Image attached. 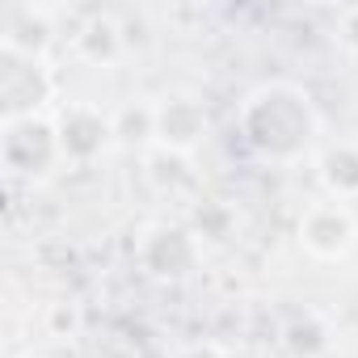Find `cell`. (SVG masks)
I'll return each mask as SVG.
<instances>
[{"label": "cell", "mask_w": 358, "mask_h": 358, "mask_svg": "<svg viewBox=\"0 0 358 358\" xmlns=\"http://www.w3.org/2000/svg\"><path fill=\"white\" fill-rule=\"evenodd\" d=\"M241 135L257 156L291 160L316 135L312 97L295 85H262L241 106Z\"/></svg>", "instance_id": "obj_1"}, {"label": "cell", "mask_w": 358, "mask_h": 358, "mask_svg": "<svg viewBox=\"0 0 358 358\" xmlns=\"http://www.w3.org/2000/svg\"><path fill=\"white\" fill-rule=\"evenodd\" d=\"M0 101H5V122L38 118V110L51 101V76L43 59L17 51L0 55Z\"/></svg>", "instance_id": "obj_2"}, {"label": "cell", "mask_w": 358, "mask_h": 358, "mask_svg": "<svg viewBox=\"0 0 358 358\" xmlns=\"http://www.w3.org/2000/svg\"><path fill=\"white\" fill-rule=\"evenodd\" d=\"M26 135H30V122H26V118L5 122V139H0V152H5V169L17 173V177H38V173H47V169L64 156V148H59V131H55L51 122L38 118L34 139H26Z\"/></svg>", "instance_id": "obj_3"}, {"label": "cell", "mask_w": 358, "mask_h": 358, "mask_svg": "<svg viewBox=\"0 0 358 358\" xmlns=\"http://www.w3.org/2000/svg\"><path fill=\"white\" fill-rule=\"evenodd\" d=\"M299 241L312 257L337 262L354 249V220L341 203H316L303 220H299Z\"/></svg>", "instance_id": "obj_4"}, {"label": "cell", "mask_w": 358, "mask_h": 358, "mask_svg": "<svg viewBox=\"0 0 358 358\" xmlns=\"http://www.w3.org/2000/svg\"><path fill=\"white\" fill-rule=\"evenodd\" d=\"M152 131L160 135V143L186 152V148H194V143L207 135V114H203L199 101H186V97H182V101H169V106L156 110Z\"/></svg>", "instance_id": "obj_5"}, {"label": "cell", "mask_w": 358, "mask_h": 358, "mask_svg": "<svg viewBox=\"0 0 358 358\" xmlns=\"http://www.w3.org/2000/svg\"><path fill=\"white\" fill-rule=\"evenodd\" d=\"M55 131H59V148H64V156H93V152L106 143V135H110L106 118L93 114V110H68V114L59 118Z\"/></svg>", "instance_id": "obj_6"}, {"label": "cell", "mask_w": 358, "mask_h": 358, "mask_svg": "<svg viewBox=\"0 0 358 358\" xmlns=\"http://www.w3.org/2000/svg\"><path fill=\"white\" fill-rule=\"evenodd\" d=\"M324 186H329L337 199L358 194V148L341 143V148H333V152L324 156Z\"/></svg>", "instance_id": "obj_7"}, {"label": "cell", "mask_w": 358, "mask_h": 358, "mask_svg": "<svg viewBox=\"0 0 358 358\" xmlns=\"http://www.w3.org/2000/svg\"><path fill=\"white\" fill-rule=\"evenodd\" d=\"M182 358H220V354H215V350H186Z\"/></svg>", "instance_id": "obj_8"}]
</instances>
